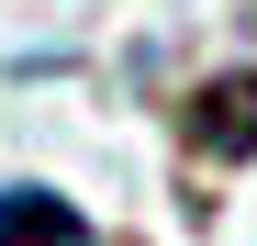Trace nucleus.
Returning a JSON list of instances; mask_svg holds the SVG:
<instances>
[{"label": "nucleus", "mask_w": 257, "mask_h": 246, "mask_svg": "<svg viewBox=\"0 0 257 246\" xmlns=\"http://www.w3.org/2000/svg\"><path fill=\"white\" fill-rule=\"evenodd\" d=\"M190 146L201 157H257V67L212 78V90L190 101Z\"/></svg>", "instance_id": "f257e3e1"}, {"label": "nucleus", "mask_w": 257, "mask_h": 246, "mask_svg": "<svg viewBox=\"0 0 257 246\" xmlns=\"http://www.w3.org/2000/svg\"><path fill=\"white\" fill-rule=\"evenodd\" d=\"M0 246H90V213H78L67 190H0Z\"/></svg>", "instance_id": "f03ea898"}]
</instances>
